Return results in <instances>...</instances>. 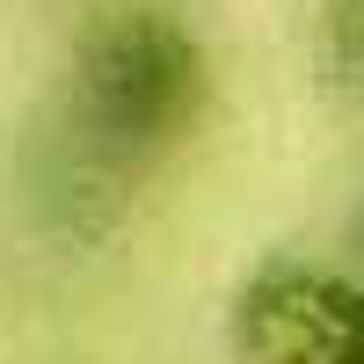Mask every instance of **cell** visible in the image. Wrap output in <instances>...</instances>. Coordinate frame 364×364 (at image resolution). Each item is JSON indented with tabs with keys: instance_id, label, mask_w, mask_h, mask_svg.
Segmentation results:
<instances>
[{
	"instance_id": "obj_4",
	"label": "cell",
	"mask_w": 364,
	"mask_h": 364,
	"mask_svg": "<svg viewBox=\"0 0 364 364\" xmlns=\"http://www.w3.org/2000/svg\"><path fill=\"white\" fill-rule=\"evenodd\" d=\"M314 58L328 95L364 117V0H314Z\"/></svg>"
},
{
	"instance_id": "obj_3",
	"label": "cell",
	"mask_w": 364,
	"mask_h": 364,
	"mask_svg": "<svg viewBox=\"0 0 364 364\" xmlns=\"http://www.w3.org/2000/svg\"><path fill=\"white\" fill-rule=\"evenodd\" d=\"M132 168H117L109 154H95L73 124H51L22 146L15 161V190H22V211L44 240H66V248H95L124 226L132 211Z\"/></svg>"
},
{
	"instance_id": "obj_1",
	"label": "cell",
	"mask_w": 364,
	"mask_h": 364,
	"mask_svg": "<svg viewBox=\"0 0 364 364\" xmlns=\"http://www.w3.org/2000/svg\"><path fill=\"white\" fill-rule=\"evenodd\" d=\"M211 51L175 8H102L66 51V95L58 124H73L95 154L146 175L190 146L211 117Z\"/></svg>"
},
{
	"instance_id": "obj_5",
	"label": "cell",
	"mask_w": 364,
	"mask_h": 364,
	"mask_svg": "<svg viewBox=\"0 0 364 364\" xmlns=\"http://www.w3.org/2000/svg\"><path fill=\"white\" fill-rule=\"evenodd\" d=\"M350 269H357V277H364V204L350 211Z\"/></svg>"
},
{
	"instance_id": "obj_2",
	"label": "cell",
	"mask_w": 364,
	"mask_h": 364,
	"mask_svg": "<svg viewBox=\"0 0 364 364\" xmlns=\"http://www.w3.org/2000/svg\"><path fill=\"white\" fill-rule=\"evenodd\" d=\"M226 350L240 364H364V277L299 248L255 255L226 299Z\"/></svg>"
}]
</instances>
